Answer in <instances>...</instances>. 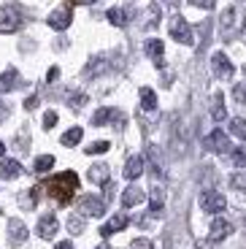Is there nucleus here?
<instances>
[{
    "label": "nucleus",
    "instance_id": "nucleus-1",
    "mask_svg": "<svg viewBox=\"0 0 246 249\" xmlns=\"http://www.w3.org/2000/svg\"><path fill=\"white\" fill-rule=\"evenodd\" d=\"M46 190L49 195L57 200L60 206H68L73 193L79 190V176L73 171H62V174H54L52 179H46Z\"/></svg>",
    "mask_w": 246,
    "mask_h": 249
},
{
    "label": "nucleus",
    "instance_id": "nucleus-2",
    "mask_svg": "<svg viewBox=\"0 0 246 249\" xmlns=\"http://www.w3.org/2000/svg\"><path fill=\"white\" fill-rule=\"evenodd\" d=\"M244 22H246V14L241 8H225L219 19V27H222V38H235L241 30H244Z\"/></svg>",
    "mask_w": 246,
    "mask_h": 249
},
{
    "label": "nucleus",
    "instance_id": "nucleus-3",
    "mask_svg": "<svg viewBox=\"0 0 246 249\" xmlns=\"http://www.w3.org/2000/svg\"><path fill=\"white\" fill-rule=\"evenodd\" d=\"M171 38L173 41H178V44H184V46H192V27L190 22H187L184 17H173L171 19Z\"/></svg>",
    "mask_w": 246,
    "mask_h": 249
},
{
    "label": "nucleus",
    "instance_id": "nucleus-4",
    "mask_svg": "<svg viewBox=\"0 0 246 249\" xmlns=\"http://www.w3.org/2000/svg\"><path fill=\"white\" fill-rule=\"evenodd\" d=\"M76 209H79L81 217H103L105 203H103V198H98V195H84V198L76 203Z\"/></svg>",
    "mask_w": 246,
    "mask_h": 249
},
{
    "label": "nucleus",
    "instance_id": "nucleus-5",
    "mask_svg": "<svg viewBox=\"0 0 246 249\" xmlns=\"http://www.w3.org/2000/svg\"><path fill=\"white\" fill-rule=\"evenodd\" d=\"M200 209L209 214H219L228 209V200H225V195L216 193V190H206L203 195H200Z\"/></svg>",
    "mask_w": 246,
    "mask_h": 249
},
{
    "label": "nucleus",
    "instance_id": "nucleus-6",
    "mask_svg": "<svg viewBox=\"0 0 246 249\" xmlns=\"http://www.w3.org/2000/svg\"><path fill=\"white\" fill-rule=\"evenodd\" d=\"M22 25V14L17 6H3L0 8V33H14Z\"/></svg>",
    "mask_w": 246,
    "mask_h": 249
},
{
    "label": "nucleus",
    "instance_id": "nucleus-7",
    "mask_svg": "<svg viewBox=\"0 0 246 249\" xmlns=\"http://www.w3.org/2000/svg\"><path fill=\"white\" fill-rule=\"evenodd\" d=\"M203 146L209 152H216V155H225V152H233V146H230V138L228 133H222V130H211L209 136H206Z\"/></svg>",
    "mask_w": 246,
    "mask_h": 249
},
{
    "label": "nucleus",
    "instance_id": "nucleus-8",
    "mask_svg": "<svg viewBox=\"0 0 246 249\" xmlns=\"http://www.w3.org/2000/svg\"><path fill=\"white\" fill-rule=\"evenodd\" d=\"M70 22H73V11L68 6H60L49 14V27L52 30H68Z\"/></svg>",
    "mask_w": 246,
    "mask_h": 249
},
{
    "label": "nucleus",
    "instance_id": "nucleus-9",
    "mask_svg": "<svg viewBox=\"0 0 246 249\" xmlns=\"http://www.w3.org/2000/svg\"><path fill=\"white\" fill-rule=\"evenodd\" d=\"M108 122H114L117 127H122V124H124V114L117 111V108H98V111L92 114V124H95V127L108 124Z\"/></svg>",
    "mask_w": 246,
    "mask_h": 249
},
{
    "label": "nucleus",
    "instance_id": "nucleus-10",
    "mask_svg": "<svg viewBox=\"0 0 246 249\" xmlns=\"http://www.w3.org/2000/svg\"><path fill=\"white\" fill-rule=\"evenodd\" d=\"M211 71H214V76H219V79H230V76H233V62H230V57L225 54V52H216V54L211 57Z\"/></svg>",
    "mask_w": 246,
    "mask_h": 249
},
{
    "label": "nucleus",
    "instance_id": "nucleus-11",
    "mask_svg": "<svg viewBox=\"0 0 246 249\" xmlns=\"http://www.w3.org/2000/svg\"><path fill=\"white\" fill-rule=\"evenodd\" d=\"M57 231H60L57 217H54V214H43L41 222H38V236H41V238H54Z\"/></svg>",
    "mask_w": 246,
    "mask_h": 249
},
{
    "label": "nucleus",
    "instance_id": "nucleus-12",
    "mask_svg": "<svg viewBox=\"0 0 246 249\" xmlns=\"http://www.w3.org/2000/svg\"><path fill=\"white\" fill-rule=\"evenodd\" d=\"M127 225H130V217H127V214H117V217H111L108 222H105L103 228H100V236H103V238H108L111 233H119V231H124Z\"/></svg>",
    "mask_w": 246,
    "mask_h": 249
},
{
    "label": "nucleus",
    "instance_id": "nucleus-13",
    "mask_svg": "<svg viewBox=\"0 0 246 249\" xmlns=\"http://www.w3.org/2000/svg\"><path fill=\"white\" fill-rule=\"evenodd\" d=\"M230 233H233V225H230L228 219H214V222H211L209 238H211V241H225Z\"/></svg>",
    "mask_w": 246,
    "mask_h": 249
},
{
    "label": "nucleus",
    "instance_id": "nucleus-14",
    "mask_svg": "<svg viewBox=\"0 0 246 249\" xmlns=\"http://www.w3.org/2000/svg\"><path fill=\"white\" fill-rule=\"evenodd\" d=\"M143 198H146V195H143V190H141V187L130 184L127 190L122 193V206H124V209H133V206L143 203Z\"/></svg>",
    "mask_w": 246,
    "mask_h": 249
},
{
    "label": "nucleus",
    "instance_id": "nucleus-15",
    "mask_svg": "<svg viewBox=\"0 0 246 249\" xmlns=\"http://www.w3.org/2000/svg\"><path fill=\"white\" fill-rule=\"evenodd\" d=\"M27 238V228L25 222H19V219H11V225H8V241L14 244V247H19V244H25Z\"/></svg>",
    "mask_w": 246,
    "mask_h": 249
},
{
    "label": "nucleus",
    "instance_id": "nucleus-16",
    "mask_svg": "<svg viewBox=\"0 0 246 249\" xmlns=\"http://www.w3.org/2000/svg\"><path fill=\"white\" fill-rule=\"evenodd\" d=\"M143 49H146V54L152 57L157 65H162V54H165V44H162L160 38H149L146 44H143Z\"/></svg>",
    "mask_w": 246,
    "mask_h": 249
},
{
    "label": "nucleus",
    "instance_id": "nucleus-17",
    "mask_svg": "<svg viewBox=\"0 0 246 249\" xmlns=\"http://www.w3.org/2000/svg\"><path fill=\"white\" fill-rule=\"evenodd\" d=\"M141 174H143V157H138V155L130 157V160L124 162V179L133 181V179H138Z\"/></svg>",
    "mask_w": 246,
    "mask_h": 249
},
{
    "label": "nucleus",
    "instance_id": "nucleus-18",
    "mask_svg": "<svg viewBox=\"0 0 246 249\" xmlns=\"http://www.w3.org/2000/svg\"><path fill=\"white\" fill-rule=\"evenodd\" d=\"M22 176V165L17 160H3L0 162V179H17Z\"/></svg>",
    "mask_w": 246,
    "mask_h": 249
},
{
    "label": "nucleus",
    "instance_id": "nucleus-19",
    "mask_svg": "<svg viewBox=\"0 0 246 249\" xmlns=\"http://www.w3.org/2000/svg\"><path fill=\"white\" fill-rule=\"evenodd\" d=\"M17 84H19V73L14 68H8L6 73L0 76V95L3 92H11V89H17Z\"/></svg>",
    "mask_w": 246,
    "mask_h": 249
},
{
    "label": "nucleus",
    "instance_id": "nucleus-20",
    "mask_svg": "<svg viewBox=\"0 0 246 249\" xmlns=\"http://www.w3.org/2000/svg\"><path fill=\"white\" fill-rule=\"evenodd\" d=\"M127 19H130V14L124 11V8H119V6L108 8V22L114 27H124V25H127Z\"/></svg>",
    "mask_w": 246,
    "mask_h": 249
},
{
    "label": "nucleus",
    "instance_id": "nucleus-21",
    "mask_svg": "<svg viewBox=\"0 0 246 249\" xmlns=\"http://www.w3.org/2000/svg\"><path fill=\"white\" fill-rule=\"evenodd\" d=\"M211 117H214V122H222V119L228 117V111H225V100H222V92H216L214 100H211Z\"/></svg>",
    "mask_w": 246,
    "mask_h": 249
},
{
    "label": "nucleus",
    "instance_id": "nucleus-22",
    "mask_svg": "<svg viewBox=\"0 0 246 249\" xmlns=\"http://www.w3.org/2000/svg\"><path fill=\"white\" fill-rule=\"evenodd\" d=\"M89 179L95 181V184H108V165H103V162H100V165H92V168H89Z\"/></svg>",
    "mask_w": 246,
    "mask_h": 249
},
{
    "label": "nucleus",
    "instance_id": "nucleus-23",
    "mask_svg": "<svg viewBox=\"0 0 246 249\" xmlns=\"http://www.w3.org/2000/svg\"><path fill=\"white\" fill-rule=\"evenodd\" d=\"M141 106H143V111H154L157 108V95H154L152 87H141Z\"/></svg>",
    "mask_w": 246,
    "mask_h": 249
},
{
    "label": "nucleus",
    "instance_id": "nucleus-24",
    "mask_svg": "<svg viewBox=\"0 0 246 249\" xmlns=\"http://www.w3.org/2000/svg\"><path fill=\"white\" fill-rule=\"evenodd\" d=\"M81 136H84V130H81V127H70V130L60 138V143H62V146H76V143L81 141Z\"/></svg>",
    "mask_w": 246,
    "mask_h": 249
},
{
    "label": "nucleus",
    "instance_id": "nucleus-25",
    "mask_svg": "<svg viewBox=\"0 0 246 249\" xmlns=\"http://www.w3.org/2000/svg\"><path fill=\"white\" fill-rule=\"evenodd\" d=\"M35 203H38V190H25L19 195V206L22 209H35Z\"/></svg>",
    "mask_w": 246,
    "mask_h": 249
},
{
    "label": "nucleus",
    "instance_id": "nucleus-26",
    "mask_svg": "<svg viewBox=\"0 0 246 249\" xmlns=\"http://www.w3.org/2000/svg\"><path fill=\"white\" fill-rule=\"evenodd\" d=\"M149 200H152V212H154V214H157V212H162V203H165L162 187H157V184H154V187H152V198H149Z\"/></svg>",
    "mask_w": 246,
    "mask_h": 249
},
{
    "label": "nucleus",
    "instance_id": "nucleus-27",
    "mask_svg": "<svg viewBox=\"0 0 246 249\" xmlns=\"http://www.w3.org/2000/svg\"><path fill=\"white\" fill-rule=\"evenodd\" d=\"M230 133H233V136H238V138H246V119H233V122H230Z\"/></svg>",
    "mask_w": 246,
    "mask_h": 249
},
{
    "label": "nucleus",
    "instance_id": "nucleus-28",
    "mask_svg": "<svg viewBox=\"0 0 246 249\" xmlns=\"http://www.w3.org/2000/svg\"><path fill=\"white\" fill-rule=\"evenodd\" d=\"M52 165H54V157H52V155H41V157L35 160V171H38V174H43V171H49Z\"/></svg>",
    "mask_w": 246,
    "mask_h": 249
},
{
    "label": "nucleus",
    "instance_id": "nucleus-29",
    "mask_svg": "<svg viewBox=\"0 0 246 249\" xmlns=\"http://www.w3.org/2000/svg\"><path fill=\"white\" fill-rule=\"evenodd\" d=\"M157 22H160V6H157V3H152V6H149V19H146V27L152 30V27L157 25Z\"/></svg>",
    "mask_w": 246,
    "mask_h": 249
},
{
    "label": "nucleus",
    "instance_id": "nucleus-30",
    "mask_svg": "<svg viewBox=\"0 0 246 249\" xmlns=\"http://www.w3.org/2000/svg\"><path fill=\"white\" fill-rule=\"evenodd\" d=\"M84 103H87V95L84 92H70L68 95V106L70 108H81Z\"/></svg>",
    "mask_w": 246,
    "mask_h": 249
},
{
    "label": "nucleus",
    "instance_id": "nucleus-31",
    "mask_svg": "<svg viewBox=\"0 0 246 249\" xmlns=\"http://www.w3.org/2000/svg\"><path fill=\"white\" fill-rule=\"evenodd\" d=\"M57 122H60L57 111H46V114H43V130H52V127H54Z\"/></svg>",
    "mask_w": 246,
    "mask_h": 249
},
{
    "label": "nucleus",
    "instance_id": "nucleus-32",
    "mask_svg": "<svg viewBox=\"0 0 246 249\" xmlns=\"http://www.w3.org/2000/svg\"><path fill=\"white\" fill-rule=\"evenodd\" d=\"M233 162L238 165V168H246V146H241V149H233Z\"/></svg>",
    "mask_w": 246,
    "mask_h": 249
},
{
    "label": "nucleus",
    "instance_id": "nucleus-33",
    "mask_svg": "<svg viewBox=\"0 0 246 249\" xmlns=\"http://www.w3.org/2000/svg\"><path fill=\"white\" fill-rule=\"evenodd\" d=\"M100 152H108V141H98L87 146V155H100Z\"/></svg>",
    "mask_w": 246,
    "mask_h": 249
},
{
    "label": "nucleus",
    "instance_id": "nucleus-34",
    "mask_svg": "<svg viewBox=\"0 0 246 249\" xmlns=\"http://www.w3.org/2000/svg\"><path fill=\"white\" fill-rule=\"evenodd\" d=\"M230 184H233L235 190H244L246 193V174H235L233 179H230Z\"/></svg>",
    "mask_w": 246,
    "mask_h": 249
},
{
    "label": "nucleus",
    "instance_id": "nucleus-35",
    "mask_svg": "<svg viewBox=\"0 0 246 249\" xmlns=\"http://www.w3.org/2000/svg\"><path fill=\"white\" fill-rule=\"evenodd\" d=\"M68 231H70V233H81V231H84V222H81V219H76V217H70Z\"/></svg>",
    "mask_w": 246,
    "mask_h": 249
},
{
    "label": "nucleus",
    "instance_id": "nucleus-36",
    "mask_svg": "<svg viewBox=\"0 0 246 249\" xmlns=\"http://www.w3.org/2000/svg\"><path fill=\"white\" fill-rule=\"evenodd\" d=\"M190 3H192L195 8H206V11H209V8H214L216 0H190Z\"/></svg>",
    "mask_w": 246,
    "mask_h": 249
},
{
    "label": "nucleus",
    "instance_id": "nucleus-37",
    "mask_svg": "<svg viewBox=\"0 0 246 249\" xmlns=\"http://www.w3.org/2000/svg\"><path fill=\"white\" fill-rule=\"evenodd\" d=\"M133 249H154V247H152L149 238H136V241H133Z\"/></svg>",
    "mask_w": 246,
    "mask_h": 249
},
{
    "label": "nucleus",
    "instance_id": "nucleus-38",
    "mask_svg": "<svg viewBox=\"0 0 246 249\" xmlns=\"http://www.w3.org/2000/svg\"><path fill=\"white\" fill-rule=\"evenodd\" d=\"M233 95H235V100H241V103H244V100H246V84H238V87L233 89Z\"/></svg>",
    "mask_w": 246,
    "mask_h": 249
},
{
    "label": "nucleus",
    "instance_id": "nucleus-39",
    "mask_svg": "<svg viewBox=\"0 0 246 249\" xmlns=\"http://www.w3.org/2000/svg\"><path fill=\"white\" fill-rule=\"evenodd\" d=\"M35 106H38V98H35V95H30V98L25 100V108H27V111H33Z\"/></svg>",
    "mask_w": 246,
    "mask_h": 249
},
{
    "label": "nucleus",
    "instance_id": "nucleus-40",
    "mask_svg": "<svg viewBox=\"0 0 246 249\" xmlns=\"http://www.w3.org/2000/svg\"><path fill=\"white\" fill-rule=\"evenodd\" d=\"M60 79V68H49V73H46V81H57Z\"/></svg>",
    "mask_w": 246,
    "mask_h": 249
},
{
    "label": "nucleus",
    "instance_id": "nucleus-41",
    "mask_svg": "<svg viewBox=\"0 0 246 249\" xmlns=\"http://www.w3.org/2000/svg\"><path fill=\"white\" fill-rule=\"evenodd\" d=\"M54 249H76V247H73V244H70V241H60V244H57Z\"/></svg>",
    "mask_w": 246,
    "mask_h": 249
},
{
    "label": "nucleus",
    "instance_id": "nucleus-42",
    "mask_svg": "<svg viewBox=\"0 0 246 249\" xmlns=\"http://www.w3.org/2000/svg\"><path fill=\"white\" fill-rule=\"evenodd\" d=\"M6 117H8V106H3V103H0V122H3Z\"/></svg>",
    "mask_w": 246,
    "mask_h": 249
},
{
    "label": "nucleus",
    "instance_id": "nucleus-43",
    "mask_svg": "<svg viewBox=\"0 0 246 249\" xmlns=\"http://www.w3.org/2000/svg\"><path fill=\"white\" fill-rule=\"evenodd\" d=\"M70 3H79V6H92V3H98V0H70Z\"/></svg>",
    "mask_w": 246,
    "mask_h": 249
},
{
    "label": "nucleus",
    "instance_id": "nucleus-44",
    "mask_svg": "<svg viewBox=\"0 0 246 249\" xmlns=\"http://www.w3.org/2000/svg\"><path fill=\"white\" fill-rule=\"evenodd\" d=\"M165 3H168V6H173V8L178 6V0H165Z\"/></svg>",
    "mask_w": 246,
    "mask_h": 249
},
{
    "label": "nucleus",
    "instance_id": "nucleus-45",
    "mask_svg": "<svg viewBox=\"0 0 246 249\" xmlns=\"http://www.w3.org/2000/svg\"><path fill=\"white\" fill-rule=\"evenodd\" d=\"M3 152H6V146H3V141H0V157H3Z\"/></svg>",
    "mask_w": 246,
    "mask_h": 249
},
{
    "label": "nucleus",
    "instance_id": "nucleus-46",
    "mask_svg": "<svg viewBox=\"0 0 246 249\" xmlns=\"http://www.w3.org/2000/svg\"><path fill=\"white\" fill-rule=\"evenodd\" d=\"M98 249H111V247H105V244H103V247H98Z\"/></svg>",
    "mask_w": 246,
    "mask_h": 249
}]
</instances>
